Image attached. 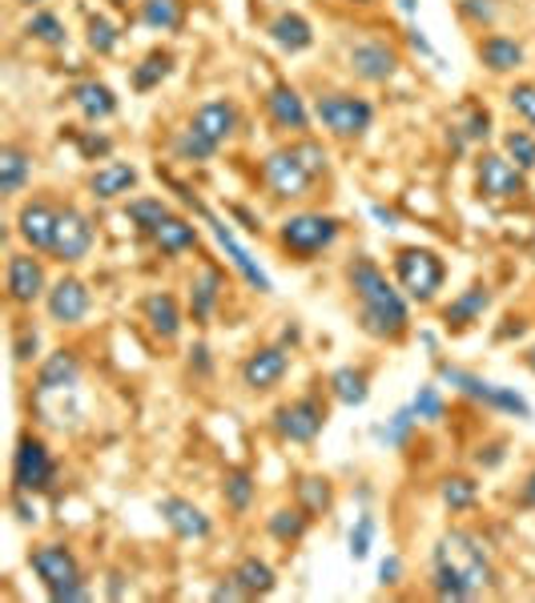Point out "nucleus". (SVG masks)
<instances>
[{"instance_id":"cd10ccee","label":"nucleus","mask_w":535,"mask_h":603,"mask_svg":"<svg viewBox=\"0 0 535 603\" xmlns=\"http://www.w3.org/2000/svg\"><path fill=\"white\" fill-rule=\"evenodd\" d=\"M73 105H77V113L85 117V121H109L113 113H117V93H113L105 81H81V85H73Z\"/></svg>"},{"instance_id":"4c0bfd02","label":"nucleus","mask_w":535,"mask_h":603,"mask_svg":"<svg viewBox=\"0 0 535 603\" xmlns=\"http://www.w3.org/2000/svg\"><path fill=\"white\" fill-rule=\"evenodd\" d=\"M141 21L150 28L174 33L186 21V9H182V0H141Z\"/></svg>"},{"instance_id":"58836bf2","label":"nucleus","mask_w":535,"mask_h":603,"mask_svg":"<svg viewBox=\"0 0 535 603\" xmlns=\"http://www.w3.org/2000/svg\"><path fill=\"white\" fill-rule=\"evenodd\" d=\"M125 213H129V222L138 225L141 234H153V230H158V225L170 218V206H165L162 197H133Z\"/></svg>"},{"instance_id":"393cba45","label":"nucleus","mask_w":535,"mask_h":603,"mask_svg":"<svg viewBox=\"0 0 535 603\" xmlns=\"http://www.w3.org/2000/svg\"><path fill=\"white\" fill-rule=\"evenodd\" d=\"M141 314L150 322L153 338H162V343H174L177 334H182V306H177V298L165 294V290L146 298V302H141Z\"/></svg>"},{"instance_id":"4468645a","label":"nucleus","mask_w":535,"mask_h":603,"mask_svg":"<svg viewBox=\"0 0 535 603\" xmlns=\"http://www.w3.org/2000/svg\"><path fill=\"white\" fill-rule=\"evenodd\" d=\"M49 294V278L37 254H9V270H4V298L13 306H33Z\"/></svg>"},{"instance_id":"2eb2a0df","label":"nucleus","mask_w":535,"mask_h":603,"mask_svg":"<svg viewBox=\"0 0 535 603\" xmlns=\"http://www.w3.org/2000/svg\"><path fill=\"white\" fill-rule=\"evenodd\" d=\"M194 210H198L201 218H206V222L213 225V237H218V246L225 250V258H230V266L237 270V278H242V282H246L249 290H258V294H270V290H275V282H270V274H266V270L258 266V262L249 258V250L234 237L230 222H222V218H213V213H210V210H201V206H194Z\"/></svg>"},{"instance_id":"e2e57ef3","label":"nucleus","mask_w":535,"mask_h":603,"mask_svg":"<svg viewBox=\"0 0 535 603\" xmlns=\"http://www.w3.org/2000/svg\"><path fill=\"white\" fill-rule=\"evenodd\" d=\"M354 4H374V0H354Z\"/></svg>"},{"instance_id":"3c124183","label":"nucleus","mask_w":535,"mask_h":603,"mask_svg":"<svg viewBox=\"0 0 535 603\" xmlns=\"http://www.w3.org/2000/svg\"><path fill=\"white\" fill-rule=\"evenodd\" d=\"M463 129V141H484L487 134H491V113L484 109V105H472L467 109V125H460Z\"/></svg>"},{"instance_id":"f257e3e1","label":"nucleus","mask_w":535,"mask_h":603,"mask_svg":"<svg viewBox=\"0 0 535 603\" xmlns=\"http://www.w3.org/2000/svg\"><path fill=\"white\" fill-rule=\"evenodd\" d=\"M431 588L439 600L463 603L496 588V567L472 531H447L431 555Z\"/></svg>"},{"instance_id":"de8ad7c7","label":"nucleus","mask_w":535,"mask_h":603,"mask_svg":"<svg viewBox=\"0 0 535 603\" xmlns=\"http://www.w3.org/2000/svg\"><path fill=\"white\" fill-rule=\"evenodd\" d=\"M40 350V331L33 326V322H25V326H16L13 334V362L16 367H28L33 358H37Z\"/></svg>"},{"instance_id":"b1692460","label":"nucleus","mask_w":535,"mask_h":603,"mask_svg":"<svg viewBox=\"0 0 535 603\" xmlns=\"http://www.w3.org/2000/svg\"><path fill=\"white\" fill-rule=\"evenodd\" d=\"M230 579L242 588L246 600H261V595H270V591L278 588L275 567L266 564V559H258V555H242V559L230 567Z\"/></svg>"},{"instance_id":"bf43d9fd","label":"nucleus","mask_w":535,"mask_h":603,"mask_svg":"<svg viewBox=\"0 0 535 603\" xmlns=\"http://www.w3.org/2000/svg\"><path fill=\"white\" fill-rule=\"evenodd\" d=\"M374 218H379V222H386V225H395V213L383 210V206H374Z\"/></svg>"},{"instance_id":"f3484780","label":"nucleus","mask_w":535,"mask_h":603,"mask_svg":"<svg viewBox=\"0 0 535 603\" xmlns=\"http://www.w3.org/2000/svg\"><path fill=\"white\" fill-rule=\"evenodd\" d=\"M287 374H290L287 346H258V350H249L246 362H242V382H246V391H254V394L275 391Z\"/></svg>"},{"instance_id":"f704fd0d","label":"nucleus","mask_w":535,"mask_h":603,"mask_svg":"<svg viewBox=\"0 0 535 603\" xmlns=\"http://www.w3.org/2000/svg\"><path fill=\"white\" fill-rule=\"evenodd\" d=\"M299 507L311 519L326 515V511L335 507V487H330V479H323V475H302L299 479Z\"/></svg>"},{"instance_id":"39448f33","label":"nucleus","mask_w":535,"mask_h":603,"mask_svg":"<svg viewBox=\"0 0 535 603\" xmlns=\"http://www.w3.org/2000/svg\"><path fill=\"white\" fill-rule=\"evenodd\" d=\"M318 182V173L311 170V161L302 158L299 141L294 146H282V149H270L261 158V185L270 189V197L278 201H299L306 197Z\"/></svg>"},{"instance_id":"20e7f679","label":"nucleus","mask_w":535,"mask_h":603,"mask_svg":"<svg viewBox=\"0 0 535 603\" xmlns=\"http://www.w3.org/2000/svg\"><path fill=\"white\" fill-rule=\"evenodd\" d=\"M435 370H439V379L447 382L451 391H460L463 398H472V403H484V407H491V410L515 415L520 422H532L535 419L532 403H527L523 394L511 391V386L487 382L484 374H472V370H463V367H447V362H435Z\"/></svg>"},{"instance_id":"a878e982","label":"nucleus","mask_w":535,"mask_h":603,"mask_svg":"<svg viewBox=\"0 0 535 603\" xmlns=\"http://www.w3.org/2000/svg\"><path fill=\"white\" fill-rule=\"evenodd\" d=\"M33 177V153L16 141L0 146V197H16Z\"/></svg>"},{"instance_id":"a211bd4d","label":"nucleus","mask_w":535,"mask_h":603,"mask_svg":"<svg viewBox=\"0 0 535 603\" xmlns=\"http://www.w3.org/2000/svg\"><path fill=\"white\" fill-rule=\"evenodd\" d=\"M57 213L61 210H57L53 201H45V197H33V201L21 206V213H16V234H21V242H25L33 254H49L53 250Z\"/></svg>"},{"instance_id":"f8f14e48","label":"nucleus","mask_w":535,"mask_h":603,"mask_svg":"<svg viewBox=\"0 0 535 603\" xmlns=\"http://www.w3.org/2000/svg\"><path fill=\"white\" fill-rule=\"evenodd\" d=\"M97 242V230L89 222L85 213L77 210V206H61L57 213V234H53V258L61 262V266H77V262L89 258V250Z\"/></svg>"},{"instance_id":"37998d69","label":"nucleus","mask_w":535,"mask_h":603,"mask_svg":"<svg viewBox=\"0 0 535 603\" xmlns=\"http://www.w3.org/2000/svg\"><path fill=\"white\" fill-rule=\"evenodd\" d=\"M411 410L419 415V422H443V415H447V403H443V394H439L435 382H427V386H419V391H415Z\"/></svg>"},{"instance_id":"49530a36","label":"nucleus","mask_w":535,"mask_h":603,"mask_svg":"<svg viewBox=\"0 0 535 603\" xmlns=\"http://www.w3.org/2000/svg\"><path fill=\"white\" fill-rule=\"evenodd\" d=\"M117 40H121V33H117V25H113L109 16H89V49L97 53V57H109L113 49H117Z\"/></svg>"},{"instance_id":"6ab92c4d","label":"nucleus","mask_w":535,"mask_h":603,"mask_svg":"<svg viewBox=\"0 0 535 603\" xmlns=\"http://www.w3.org/2000/svg\"><path fill=\"white\" fill-rule=\"evenodd\" d=\"M266 117L278 125V129H287V134H306L311 129V109H306V101L299 97V89L287 85V81H275V85L266 89Z\"/></svg>"},{"instance_id":"4be33fe9","label":"nucleus","mask_w":535,"mask_h":603,"mask_svg":"<svg viewBox=\"0 0 535 603\" xmlns=\"http://www.w3.org/2000/svg\"><path fill=\"white\" fill-rule=\"evenodd\" d=\"M189 129L206 137L210 146L222 149L225 141L234 137V129H237V105H234V101H206V105H198V113H194Z\"/></svg>"},{"instance_id":"9d476101","label":"nucleus","mask_w":535,"mask_h":603,"mask_svg":"<svg viewBox=\"0 0 535 603\" xmlns=\"http://www.w3.org/2000/svg\"><path fill=\"white\" fill-rule=\"evenodd\" d=\"M278 439H287V443H314L318 434L326 431V403L318 394H302L294 403H282L275 410V419H270Z\"/></svg>"},{"instance_id":"aec40b11","label":"nucleus","mask_w":535,"mask_h":603,"mask_svg":"<svg viewBox=\"0 0 535 603\" xmlns=\"http://www.w3.org/2000/svg\"><path fill=\"white\" fill-rule=\"evenodd\" d=\"M398 53L383 40H359L354 49H350V73L367 81V85H386L391 77L398 73Z\"/></svg>"},{"instance_id":"1a4fd4ad","label":"nucleus","mask_w":535,"mask_h":603,"mask_svg":"<svg viewBox=\"0 0 535 603\" xmlns=\"http://www.w3.org/2000/svg\"><path fill=\"white\" fill-rule=\"evenodd\" d=\"M314 117L335 137L354 141L374 125V105L367 97H354V93H323L314 101Z\"/></svg>"},{"instance_id":"9b49d317","label":"nucleus","mask_w":535,"mask_h":603,"mask_svg":"<svg viewBox=\"0 0 535 603\" xmlns=\"http://www.w3.org/2000/svg\"><path fill=\"white\" fill-rule=\"evenodd\" d=\"M81 386V358L77 350H53L37 367V382H33V407L53 403V398H73Z\"/></svg>"},{"instance_id":"09e8293b","label":"nucleus","mask_w":535,"mask_h":603,"mask_svg":"<svg viewBox=\"0 0 535 603\" xmlns=\"http://www.w3.org/2000/svg\"><path fill=\"white\" fill-rule=\"evenodd\" d=\"M371 547H374V519H371V515H362L359 523L350 527L347 552H350V559L359 564V559H367V555H371Z\"/></svg>"},{"instance_id":"c756f323","label":"nucleus","mask_w":535,"mask_h":603,"mask_svg":"<svg viewBox=\"0 0 535 603\" xmlns=\"http://www.w3.org/2000/svg\"><path fill=\"white\" fill-rule=\"evenodd\" d=\"M150 237L165 258H177V254H186V250L198 246V225L189 222V218H182V213H170V218H165V222L158 225Z\"/></svg>"},{"instance_id":"603ef678","label":"nucleus","mask_w":535,"mask_h":603,"mask_svg":"<svg viewBox=\"0 0 535 603\" xmlns=\"http://www.w3.org/2000/svg\"><path fill=\"white\" fill-rule=\"evenodd\" d=\"M460 13L472 21V25H491L496 21V4L491 0H460Z\"/></svg>"},{"instance_id":"7c9ffc66","label":"nucleus","mask_w":535,"mask_h":603,"mask_svg":"<svg viewBox=\"0 0 535 603\" xmlns=\"http://www.w3.org/2000/svg\"><path fill=\"white\" fill-rule=\"evenodd\" d=\"M479 61L487 65V73H515L523 65V45L503 33H491L479 40Z\"/></svg>"},{"instance_id":"8fccbe9b","label":"nucleus","mask_w":535,"mask_h":603,"mask_svg":"<svg viewBox=\"0 0 535 603\" xmlns=\"http://www.w3.org/2000/svg\"><path fill=\"white\" fill-rule=\"evenodd\" d=\"M508 105L535 129V81H520L508 89Z\"/></svg>"},{"instance_id":"412c9836","label":"nucleus","mask_w":535,"mask_h":603,"mask_svg":"<svg viewBox=\"0 0 535 603\" xmlns=\"http://www.w3.org/2000/svg\"><path fill=\"white\" fill-rule=\"evenodd\" d=\"M158 515L165 519V527L174 531L177 540H210L213 531V519L198 503L182 499V495H165L162 503H158Z\"/></svg>"},{"instance_id":"a19ab883","label":"nucleus","mask_w":535,"mask_h":603,"mask_svg":"<svg viewBox=\"0 0 535 603\" xmlns=\"http://www.w3.org/2000/svg\"><path fill=\"white\" fill-rule=\"evenodd\" d=\"M415 427H419V415H415L411 407H398L391 419H386V427H374V439L386 447H407V439L415 434Z\"/></svg>"},{"instance_id":"423d86ee","label":"nucleus","mask_w":535,"mask_h":603,"mask_svg":"<svg viewBox=\"0 0 535 603\" xmlns=\"http://www.w3.org/2000/svg\"><path fill=\"white\" fill-rule=\"evenodd\" d=\"M395 278H398V290L427 306V302H435V294L443 290L447 282V266L439 258L435 250L427 246H403L395 254Z\"/></svg>"},{"instance_id":"c85d7f7f","label":"nucleus","mask_w":535,"mask_h":603,"mask_svg":"<svg viewBox=\"0 0 535 603\" xmlns=\"http://www.w3.org/2000/svg\"><path fill=\"white\" fill-rule=\"evenodd\" d=\"M270 40H275L282 53H306L314 45V28L302 13H278L270 25H266Z\"/></svg>"},{"instance_id":"5fc2aeb1","label":"nucleus","mask_w":535,"mask_h":603,"mask_svg":"<svg viewBox=\"0 0 535 603\" xmlns=\"http://www.w3.org/2000/svg\"><path fill=\"white\" fill-rule=\"evenodd\" d=\"M210 600L213 603H234V600H246V595H242V588H237V583H234V579H230V576H225V583H218V588H213L210 591Z\"/></svg>"},{"instance_id":"0e129e2a","label":"nucleus","mask_w":535,"mask_h":603,"mask_svg":"<svg viewBox=\"0 0 535 603\" xmlns=\"http://www.w3.org/2000/svg\"><path fill=\"white\" fill-rule=\"evenodd\" d=\"M21 4H40V0H21Z\"/></svg>"},{"instance_id":"72a5a7b5","label":"nucleus","mask_w":535,"mask_h":603,"mask_svg":"<svg viewBox=\"0 0 535 603\" xmlns=\"http://www.w3.org/2000/svg\"><path fill=\"white\" fill-rule=\"evenodd\" d=\"M266 531H270L278 543H299L302 535L311 531V515H306L299 503H294V507H278L275 515L266 519Z\"/></svg>"},{"instance_id":"7ed1b4c3","label":"nucleus","mask_w":535,"mask_h":603,"mask_svg":"<svg viewBox=\"0 0 535 603\" xmlns=\"http://www.w3.org/2000/svg\"><path fill=\"white\" fill-rule=\"evenodd\" d=\"M28 567L37 571V579L45 583L53 603H81L93 595L85 583V571L77 564V555L65 543H40V547H33L28 552Z\"/></svg>"},{"instance_id":"f03ea898","label":"nucleus","mask_w":535,"mask_h":603,"mask_svg":"<svg viewBox=\"0 0 535 603\" xmlns=\"http://www.w3.org/2000/svg\"><path fill=\"white\" fill-rule=\"evenodd\" d=\"M350 290L359 298V326L362 334H371L379 343H398L403 334L411 331V310H407V298L403 290L391 286L379 262L374 258H354L350 262Z\"/></svg>"},{"instance_id":"6e6d98bb","label":"nucleus","mask_w":535,"mask_h":603,"mask_svg":"<svg viewBox=\"0 0 535 603\" xmlns=\"http://www.w3.org/2000/svg\"><path fill=\"white\" fill-rule=\"evenodd\" d=\"M379 579H383V583H398V579H403V559H398V555H386L383 564H379Z\"/></svg>"},{"instance_id":"ddd939ff","label":"nucleus","mask_w":535,"mask_h":603,"mask_svg":"<svg viewBox=\"0 0 535 603\" xmlns=\"http://www.w3.org/2000/svg\"><path fill=\"white\" fill-rule=\"evenodd\" d=\"M475 185H479V197H487V201H511L515 194H523V170L508 153H479Z\"/></svg>"},{"instance_id":"dca6fc26","label":"nucleus","mask_w":535,"mask_h":603,"mask_svg":"<svg viewBox=\"0 0 535 603\" xmlns=\"http://www.w3.org/2000/svg\"><path fill=\"white\" fill-rule=\"evenodd\" d=\"M45 310H49V318L57 326H81L89 318V310H93V294H89V286L77 274H65V278H57L49 286Z\"/></svg>"},{"instance_id":"6e6552de","label":"nucleus","mask_w":535,"mask_h":603,"mask_svg":"<svg viewBox=\"0 0 535 603\" xmlns=\"http://www.w3.org/2000/svg\"><path fill=\"white\" fill-rule=\"evenodd\" d=\"M57 483V459L37 434H21L13 451V491L45 495Z\"/></svg>"},{"instance_id":"4d7b16f0","label":"nucleus","mask_w":535,"mask_h":603,"mask_svg":"<svg viewBox=\"0 0 535 603\" xmlns=\"http://www.w3.org/2000/svg\"><path fill=\"white\" fill-rule=\"evenodd\" d=\"M520 503H523V507H532V511H535V471H532V475H527V479H523Z\"/></svg>"},{"instance_id":"473e14b6","label":"nucleus","mask_w":535,"mask_h":603,"mask_svg":"<svg viewBox=\"0 0 535 603\" xmlns=\"http://www.w3.org/2000/svg\"><path fill=\"white\" fill-rule=\"evenodd\" d=\"M222 298V270L218 266H201L189 282V310H194V322H206Z\"/></svg>"},{"instance_id":"c9c22d12","label":"nucleus","mask_w":535,"mask_h":603,"mask_svg":"<svg viewBox=\"0 0 535 603\" xmlns=\"http://www.w3.org/2000/svg\"><path fill=\"white\" fill-rule=\"evenodd\" d=\"M170 73H174V53L153 49L150 57H146V61L133 65V77H129V81H133V89H138V93H150V89L162 85V81H165Z\"/></svg>"},{"instance_id":"a18cd8bd","label":"nucleus","mask_w":535,"mask_h":603,"mask_svg":"<svg viewBox=\"0 0 535 603\" xmlns=\"http://www.w3.org/2000/svg\"><path fill=\"white\" fill-rule=\"evenodd\" d=\"M174 153L182 161H210L213 153H218V146H210L201 134H194V129H177V137H174Z\"/></svg>"},{"instance_id":"680f3d73","label":"nucleus","mask_w":535,"mask_h":603,"mask_svg":"<svg viewBox=\"0 0 535 603\" xmlns=\"http://www.w3.org/2000/svg\"><path fill=\"white\" fill-rule=\"evenodd\" d=\"M523 367H527V370L535 374V346H527V355H523Z\"/></svg>"},{"instance_id":"864d4df0","label":"nucleus","mask_w":535,"mask_h":603,"mask_svg":"<svg viewBox=\"0 0 535 603\" xmlns=\"http://www.w3.org/2000/svg\"><path fill=\"white\" fill-rule=\"evenodd\" d=\"M109 149H113V141H109V137H97V134L81 137V153H85V158H105V153H109Z\"/></svg>"},{"instance_id":"13d9d810","label":"nucleus","mask_w":535,"mask_h":603,"mask_svg":"<svg viewBox=\"0 0 535 603\" xmlns=\"http://www.w3.org/2000/svg\"><path fill=\"white\" fill-rule=\"evenodd\" d=\"M411 45H415V49H419V53H427V57H435V49L427 45V37H423V33H419V28H411Z\"/></svg>"},{"instance_id":"0eeeda50","label":"nucleus","mask_w":535,"mask_h":603,"mask_svg":"<svg viewBox=\"0 0 535 603\" xmlns=\"http://www.w3.org/2000/svg\"><path fill=\"white\" fill-rule=\"evenodd\" d=\"M342 234V222L330 213H290L287 222L278 225V242L294 254L299 262L318 258L323 250H330Z\"/></svg>"},{"instance_id":"79ce46f5","label":"nucleus","mask_w":535,"mask_h":603,"mask_svg":"<svg viewBox=\"0 0 535 603\" xmlns=\"http://www.w3.org/2000/svg\"><path fill=\"white\" fill-rule=\"evenodd\" d=\"M25 33L33 40H40V45H49V49H61L65 40H69V33H65V21L57 13H33V16H28Z\"/></svg>"},{"instance_id":"c03bdc74","label":"nucleus","mask_w":535,"mask_h":603,"mask_svg":"<svg viewBox=\"0 0 535 603\" xmlns=\"http://www.w3.org/2000/svg\"><path fill=\"white\" fill-rule=\"evenodd\" d=\"M503 153H508L523 173L535 170V137L527 134V129H511V134H503Z\"/></svg>"},{"instance_id":"2f4dec72","label":"nucleus","mask_w":535,"mask_h":603,"mask_svg":"<svg viewBox=\"0 0 535 603\" xmlns=\"http://www.w3.org/2000/svg\"><path fill=\"white\" fill-rule=\"evenodd\" d=\"M330 394H335V403L342 407H362L367 398H371V374L362 367H338L330 379H326Z\"/></svg>"},{"instance_id":"052dcab7","label":"nucleus","mask_w":535,"mask_h":603,"mask_svg":"<svg viewBox=\"0 0 535 603\" xmlns=\"http://www.w3.org/2000/svg\"><path fill=\"white\" fill-rule=\"evenodd\" d=\"M398 9H403L407 16H415L419 13V0H398Z\"/></svg>"},{"instance_id":"e433bc0d","label":"nucleus","mask_w":535,"mask_h":603,"mask_svg":"<svg viewBox=\"0 0 535 603\" xmlns=\"http://www.w3.org/2000/svg\"><path fill=\"white\" fill-rule=\"evenodd\" d=\"M254 475L249 471H242V467H234V471H225V479H222V499H225V507L234 511V515H246L249 511V503H254Z\"/></svg>"},{"instance_id":"bb28decb","label":"nucleus","mask_w":535,"mask_h":603,"mask_svg":"<svg viewBox=\"0 0 535 603\" xmlns=\"http://www.w3.org/2000/svg\"><path fill=\"white\" fill-rule=\"evenodd\" d=\"M133 185H138V170L129 161H105V165L89 173V189H93L97 201H113V197L129 194Z\"/></svg>"},{"instance_id":"5701e85b","label":"nucleus","mask_w":535,"mask_h":603,"mask_svg":"<svg viewBox=\"0 0 535 603\" xmlns=\"http://www.w3.org/2000/svg\"><path fill=\"white\" fill-rule=\"evenodd\" d=\"M491 286H484V282H475V286H467L455 302H451L447 310H443V326H447L451 334H460V331H472L475 322H484V314L491 310Z\"/></svg>"},{"instance_id":"ea45409f","label":"nucleus","mask_w":535,"mask_h":603,"mask_svg":"<svg viewBox=\"0 0 535 603\" xmlns=\"http://www.w3.org/2000/svg\"><path fill=\"white\" fill-rule=\"evenodd\" d=\"M439 499H443L451 511H467V507H475V499H479V483H475L472 475H447V479L439 483Z\"/></svg>"}]
</instances>
